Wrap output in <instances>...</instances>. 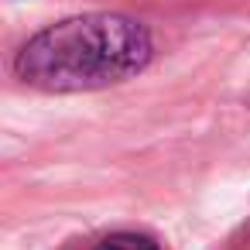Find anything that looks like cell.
Segmentation results:
<instances>
[{"mask_svg":"<svg viewBox=\"0 0 250 250\" xmlns=\"http://www.w3.org/2000/svg\"><path fill=\"white\" fill-rule=\"evenodd\" d=\"M151 31L141 21L83 14L28 38L14 59V72L45 93H89L137 76L151 62Z\"/></svg>","mask_w":250,"mask_h":250,"instance_id":"cell-1","label":"cell"},{"mask_svg":"<svg viewBox=\"0 0 250 250\" xmlns=\"http://www.w3.org/2000/svg\"><path fill=\"white\" fill-rule=\"evenodd\" d=\"M96 250H161L154 236L147 233H110L96 243Z\"/></svg>","mask_w":250,"mask_h":250,"instance_id":"cell-2","label":"cell"}]
</instances>
